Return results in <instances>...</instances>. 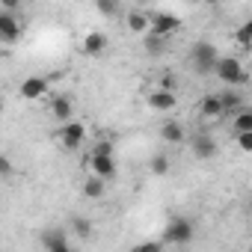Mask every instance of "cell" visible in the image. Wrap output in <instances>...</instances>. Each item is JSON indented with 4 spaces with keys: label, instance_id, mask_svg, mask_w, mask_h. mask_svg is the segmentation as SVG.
<instances>
[{
    "label": "cell",
    "instance_id": "obj_1",
    "mask_svg": "<svg viewBox=\"0 0 252 252\" xmlns=\"http://www.w3.org/2000/svg\"><path fill=\"white\" fill-rule=\"evenodd\" d=\"M190 63H193V68H196L199 74H214V71H217V63H220V51H217L211 42L199 39V42H193V48H190Z\"/></svg>",
    "mask_w": 252,
    "mask_h": 252
},
{
    "label": "cell",
    "instance_id": "obj_2",
    "mask_svg": "<svg viewBox=\"0 0 252 252\" xmlns=\"http://www.w3.org/2000/svg\"><path fill=\"white\" fill-rule=\"evenodd\" d=\"M217 80L220 83H225V86H243L249 77H246V68H243V63L240 60H234V57H220V63H217Z\"/></svg>",
    "mask_w": 252,
    "mask_h": 252
},
{
    "label": "cell",
    "instance_id": "obj_3",
    "mask_svg": "<svg viewBox=\"0 0 252 252\" xmlns=\"http://www.w3.org/2000/svg\"><path fill=\"white\" fill-rule=\"evenodd\" d=\"M160 240L169 243V246H184V243H190V240H193V220H190V217H172V220L166 222Z\"/></svg>",
    "mask_w": 252,
    "mask_h": 252
},
{
    "label": "cell",
    "instance_id": "obj_4",
    "mask_svg": "<svg viewBox=\"0 0 252 252\" xmlns=\"http://www.w3.org/2000/svg\"><path fill=\"white\" fill-rule=\"evenodd\" d=\"M86 140V128H83V122H63V128H60V143L68 149V152H74V149H80V143Z\"/></svg>",
    "mask_w": 252,
    "mask_h": 252
},
{
    "label": "cell",
    "instance_id": "obj_5",
    "mask_svg": "<svg viewBox=\"0 0 252 252\" xmlns=\"http://www.w3.org/2000/svg\"><path fill=\"white\" fill-rule=\"evenodd\" d=\"M190 149H193V155L199 158V160H211V158H217V140L211 137V134H193L190 137Z\"/></svg>",
    "mask_w": 252,
    "mask_h": 252
},
{
    "label": "cell",
    "instance_id": "obj_6",
    "mask_svg": "<svg viewBox=\"0 0 252 252\" xmlns=\"http://www.w3.org/2000/svg\"><path fill=\"white\" fill-rule=\"evenodd\" d=\"M175 30H181V18L172 12H152V33L160 36H172Z\"/></svg>",
    "mask_w": 252,
    "mask_h": 252
},
{
    "label": "cell",
    "instance_id": "obj_7",
    "mask_svg": "<svg viewBox=\"0 0 252 252\" xmlns=\"http://www.w3.org/2000/svg\"><path fill=\"white\" fill-rule=\"evenodd\" d=\"M89 172L98 175V178H113V175H116V163H113L110 155H95V152H89Z\"/></svg>",
    "mask_w": 252,
    "mask_h": 252
},
{
    "label": "cell",
    "instance_id": "obj_8",
    "mask_svg": "<svg viewBox=\"0 0 252 252\" xmlns=\"http://www.w3.org/2000/svg\"><path fill=\"white\" fill-rule=\"evenodd\" d=\"M18 36H21V24H18V18L12 15V12H0V39H3L6 45H12V42H18Z\"/></svg>",
    "mask_w": 252,
    "mask_h": 252
},
{
    "label": "cell",
    "instance_id": "obj_9",
    "mask_svg": "<svg viewBox=\"0 0 252 252\" xmlns=\"http://www.w3.org/2000/svg\"><path fill=\"white\" fill-rule=\"evenodd\" d=\"M175 104H178V101H175V92H172V89H160V86H158V89L149 95V107L158 110V113L175 110Z\"/></svg>",
    "mask_w": 252,
    "mask_h": 252
},
{
    "label": "cell",
    "instance_id": "obj_10",
    "mask_svg": "<svg viewBox=\"0 0 252 252\" xmlns=\"http://www.w3.org/2000/svg\"><path fill=\"white\" fill-rule=\"evenodd\" d=\"M42 246L48 252H68V237H65L63 228H48L42 234Z\"/></svg>",
    "mask_w": 252,
    "mask_h": 252
},
{
    "label": "cell",
    "instance_id": "obj_11",
    "mask_svg": "<svg viewBox=\"0 0 252 252\" xmlns=\"http://www.w3.org/2000/svg\"><path fill=\"white\" fill-rule=\"evenodd\" d=\"M143 48L149 57H163L166 48H169V36H160V33H146L143 36Z\"/></svg>",
    "mask_w": 252,
    "mask_h": 252
},
{
    "label": "cell",
    "instance_id": "obj_12",
    "mask_svg": "<svg viewBox=\"0 0 252 252\" xmlns=\"http://www.w3.org/2000/svg\"><path fill=\"white\" fill-rule=\"evenodd\" d=\"M48 92V80L45 77H27L24 83H21V98L24 101H36V98H42Z\"/></svg>",
    "mask_w": 252,
    "mask_h": 252
},
{
    "label": "cell",
    "instance_id": "obj_13",
    "mask_svg": "<svg viewBox=\"0 0 252 252\" xmlns=\"http://www.w3.org/2000/svg\"><path fill=\"white\" fill-rule=\"evenodd\" d=\"M104 51H107V36L98 33V30L86 33V39H83V54H86V57H101Z\"/></svg>",
    "mask_w": 252,
    "mask_h": 252
},
{
    "label": "cell",
    "instance_id": "obj_14",
    "mask_svg": "<svg viewBox=\"0 0 252 252\" xmlns=\"http://www.w3.org/2000/svg\"><path fill=\"white\" fill-rule=\"evenodd\" d=\"M199 113H202L205 119H220V116H225L222 98H220V95H205L202 104H199Z\"/></svg>",
    "mask_w": 252,
    "mask_h": 252
},
{
    "label": "cell",
    "instance_id": "obj_15",
    "mask_svg": "<svg viewBox=\"0 0 252 252\" xmlns=\"http://www.w3.org/2000/svg\"><path fill=\"white\" fill-rule=\"evenodd\" d=\"M128 30L137 36L152 33V15L149 12H128Z\"/></svg>",
    "mask_w": 252,
    "mask_h": 252
},
{
    "label": "cell",
    "instance_id": "obj_16",
    "mask_svg": "<svg viewBox=\"0 0 252 252\" xmlns=\"http://www.w3.org/2000/svg\"><path fill=\"white\" fill-rule=\"evenodd\" d=\"M51 113H54V119H60V122H71V113H74L71 98H68V95H57V98L51 101Z\"/></svg>",
    "mask_w": 252,
    "mask_h": 252
},
{
    "label": "cell",
    "instance_id": "obj_17",
    "mask_svg": "<svg viewBox=\"0 0 252 252\" xmlns=\"http://www.w3.org/2000/svg\"><path fill=\"white\" fill-rule=\"evenodd\" d=\"M220 98H222V107H225V113H237V110L243 107V95L237 92V86H228L225 92H220Z\"/></svg>",
    "mask_w": 252,
    "mask_h": 252
},
{
    "label": "cell",
    "instance_id": "obj_18",
    "mask_svg": "<svg viewBox=\"0 0 252 252\" xmlns=\"http://www.w3.org/2000/svg\"><path fill=\"white\" fill-rule=\"evenodd\" d=\"M160 137L166 143H184V128H181L178 122H163L160 125Z\"/></svg>",
    "mask_w": 252,
    "mask_h": 252
},
{
    "label": "cell",
    "instance_id": "obj_19",
    "mask_svg": "<svg viewBox=\"0 0 252 252\" xmlns=\"http://www.w3.org/2000/svg\"><path fill=\"white\" fill-rule=\"evenodd\" d=\"M243 131H252V107H240L234 113V134H243Z\"/></svg>",
    "mask_w": 252,
    "mask_h": 252
},
{
    "label": "cell",
    "instance_id": "obj_20",
    "mask_svg": "<svg viewBox=\"0 0 252 252\" xmlns=\"http://www.w3.org/2000/svg\"><path fill=\"white\" fill-rule=\"evenodd\" d=\"M104 181H107V178L92 175V178L83 184V196H86V199H101V196H104V190H107V187H104Z\"/></svg>",
    "mask_w": 252,
    "mask_h": 252
},
{
    "label": "cell",
    "instance_id": "obj_21",
    "mask_svg": "<svg viewBox=\"0 0 252 252\" xmlns=\"http://www.w3.org/2000/svg\"><path fill=\"white\" fill-rule=\"evenodd\" d=\"M149 169H152V175H166V172L172 169V163H169V158H166V155H152Z\"/></svg>",
    "mask_w": 252,
    "mask_h": 252
},
{
    "label": "cell",
    "instance_id": "obj_22",
    "mask_svg": "<svg viewBox=\"0 0 252 252\" xmlns=\"http://www.w3.org/2000/svg\"><path fill=\"white\" fill-rule=\"evenodd\" d=\"M95 9H98L101 15L113 18V15H119V0H95Z\"/></svg>",
    "mask_w": 252,
    "mask_h": 252
},
{
    "label": "cell",
    "instance_id": "obj_23",
    "mask_svg": "<svg viewBox=\"0 0 252 252\" xmlns=\"http://www.w3.org/2000/svg\"><path fill=\"white\" fill-rule=\"evenodd\" d=\"M71 228H74V234H80V237H89V231H92V222H89L86 217H74V220H71Z\"/></svg>",
    "mask_w": 252,
    "mask_h": 252
},
{
    "label": "cell",
    "instance_id": "obj_24",
    "mask_svg": "<svg viewBox=\"0 0 252 252\" xmlns=\"http://www.w3.org/2000/svg\"><path fill=\"white\" fill-rule=\"evenodd\" d=\"M234 140H237V149H240L243 155H252V131H243V134H234Z\"/></svg>",
    "mask_w": 252,
    "mask_h": 252
},
{
    "label": "cell",
    "instance_id": "obj_25",
    "mask_svg": "<svg viewBox=\"0 0 252 252\" xmlns=\"http://www.w3.org/2000/svg\"><path fill=\"white\" fill-rule=\"evenodd\" d=\"M234 42H237L240 48H252V33H249L243 24H240V27L234 30Z\"/></svg>",
    "mask_w": 252,
    "mask_h": 252
},
{
    "label": "cell",
    "instance_id": "obj_26",
    "mask_svg": "<svg viewBox=\"0 0 252 252\" xmlns=\"http://www.w3.org/2000/svg\"><path fill=\"white\" fill-rule=\"evenodd\" d=\"M92 152H95V155H110V158H113V152H116V149H113V143H110V140H98V143L92 146Z\"/></svg>",
    "mask_w": 252,
    "mask_h": 252
},
{
    "label": "cell",
    "instance_id": "obj_27",
    "mask_svg": "<svg viewBox=\"0 0 252 252\" xmlns=\"http://www.w3.org/2000/svg\"><path fill=\"white\" fill-rule=\"evenodd\" d=\"M163 246V240H146V243H137L134 249L137 252H155V249H160Z\"/></svg>",
    "mask_w": 252,
    "mask_h": 252
},
{
    "label": "cell",
    "instance_id": "obj_28",
    "mask_svg": "<svg viewBox=\"0 0 252 252\" xmlns=\"http://www.w3.org/2000/svg\"><path fill=\"white\" fill-rule=\"evenodd\" d=\"M158 86H160V89H175V77H172V74H163V77L158 80Z\"/></svg>",
    "mask_w": 252,
    "mask_h": 252
},
{
    "label": "cell",
    "instance_id": "obj_29",
    "mask_svg": "<svg viewBox=\"0 0 252 252\" xmlns=\"http://www.w3.org/2000/svg\"><path fill=\"white\" fill-rule=\"evenodd\" d=\"M0 6H3L6 12H15V9L21 6V0H0Z\"/></svg>",
    "mask_w": 252,
    "mask_h": 252
},
{
    "label": "cell",
    "instance_id": "obj_30",
    "mask_svg": "<svg viewBox=\"0 0 252 252\" xmlns=\"http://www.w3.org/2000/svg\"><path fill=\"white\" fill-rule=\"evenodd\" d=\"M0 169H3V175H9V172H12V163H9V158H3V160H0Z\"/></svg>",
    "mask_w": 252,
    "mask_h": 252
},
{
    "label": "cell",
    "instance_id": "obj_31",
    "mask_svg": "<svg viewBox=\"0 0 252 252\" xmlns=\"http://www.w3.org/2000/svg\"><path fill=\"white\" fill-rule=\"evenodd\" d=\"M243 27H246L249 33H252V18H246V21H243Z\"/></svg>",
    "mask_w": 252,
    "mask_h": 252
},
{
    "label": "cell",
    "instance_id": "obj_32",
    "mask_svg": "<svg viewBox=\"0 0 252 252\" xmlns=\"http://www.w3.org/2000/svg\"><path fill=\"white\" fill-rule=\"evenodd\" d=\"M202 3H208V6H217V3H220V0H202Z\"/></svg>",
    "mask_w": 252,
    "mask_h": 252
},
{
    "label": "cell",
    "instance_id": "obj_33",
    "mask_svg": "<svg viewBox=\"0 0 252 252\" xmlns=\"http://www.w3.org/2000/svg\"><path fill=\"white\" fill-rule=\"evenodd\" d=\"M190 3H202V0H190Z\"/></svg>",
    "mask_w": 252,
    "mask_h": 252
},
{
    "label": "cell",
    "instance_id": "obj_34",
    "mask_svg": "<svg viewBox=\"0 0 252 252\" xmlns=\"http://www.w3.org/2000/svg\"><path fill=\"white\" fill-rule=\"evenodd\" d=\"M249 208H252V199H249Z\"/></svg>",
    "mask_w": 252,
    "mask_h": 252
}]
</instances>
